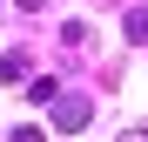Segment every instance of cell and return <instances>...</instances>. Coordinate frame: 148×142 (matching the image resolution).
Here are the masks:
<instances>
[{
    "mask_svg": "<svg viewBox=\"0 0 148 142\" xmlns=\"http://www.w3.org/2000/svg\"><path fill=\"white\" fill-rule=\"evenodd\" d=\"M0 81H27V47H14V54L0 61Z\"/></svg>",
    "mask_w": 148,
    "mask_h": 142,
    "instance_id": "2",
    "label": "cell"
},
{
    "mask_svg": "<svg viewBox=\"0 0 148 142\" xmlns=\"http://www.w3.org/2000/svg\"><path fill=\"white\" fill-rule=\"evenodd\" d=\"M14 142H47V135H40V129H27V122H20V129H14Z\"/></svg>",
    "mask_w": 148,
    "mask_h": 142,
    "instance_id": "4",
    "label": "cell"
},
{
    "mask_svg": "<svg viewBox=\"0 0 148 142\" xmlns=\"http://www.w3.org/2000/svg\"><path fill=\"white\" fill-rule=\"evenodd\" d=\"M20 7H27V14H34V7H47V0H20Z\"/></svg>",
    "mask_w": 148,
    "mask_h": 142,
    "instance_id": "6",
    "label": "cell"
},
{
    "mask_svg": "<svg viewBox=\"0 0 148 142\" xmlns=\"http://www.w3.org/2000/svg\"><path fill=\"white\" fill-rule=\"evenodd\" d=\"M121 27H128V41H135V47H141V41H148V7H135V14H128V20H121Z\"/></svg>",
    "mask_w": 148,
    "mask_h": 142,
    "instance_id": "3",
    "label": "cell"
},
{
    "mask_svg": "<svg viewBox=\"0 0 148 142\" xmlns=\"http://www.w3.org/2000/svg\"><path fill=\"white\" fill-rule=\"evenodd\" d=\"M121 142H148V129H128V135H121Z\"/></svg>",
    "mask_w": 148,
    "mask_h": 142,
    "instance_id": "5",
    "label": "cell"
},
{
    "mask_svg": "<svg viewBox=\"0 0 148 142\" xmlns=\"http://www.w3.org/2000/svg\"><path fill=\"white\" fill-rule=\"evenodd\" d=\"M88 122H94L88 95H54V129H61V135H81Z\"/></svg>",
    "mask_w": 148,
    "mask_h": 142,
    "instance_id": "1",
    "label": "cell"
}]
</instances>
